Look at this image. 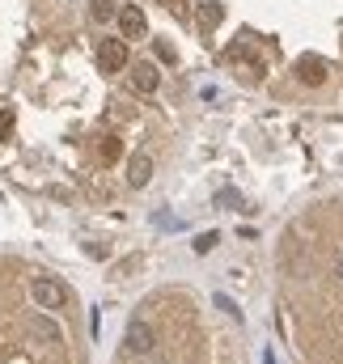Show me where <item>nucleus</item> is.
Wrapping results in <instances>:
<instances>
[{
    "label": "nucleus",
    "mask_w": 343,
    "mask_h": 364,
    "mask_svg": "<svg viewBox=\"0 0 343 364\" xmlns=\"http://www.w3.org/2000/svg\"><path fill=\"white\" fill-rule=\"evenodd\" d=\"M30 301H34V309H64L68 305V288H64V279H56V275H38L34 284H30Z\"/></svg>",
    "instance_id": "f257e3e1"
},
{
    "label": "nucleus",
    "mask_w": 343,
    "mask_h": 364,
    "mask_svg": "<svg viewBox=\"0 0 343 364\" xmlns=\"http://www.w3.org/2000/svg\"><path fill=\"white\" fill-rule=\"evenodd\" d=\"M123 348H127L132 356H153V352H157V331H153L144 318H132V322H127V335H123Z\"/></svg>",
    "instance_id": "f03ea898"
},
{
    "label": "nucleus",
    "mask_w": 343,
    "mask_h": 364,
    "mask_svg": "<svg viewBox=\"0 0 343 364\" xmlns=\"http://www.w3.org/2000/svg\"><path fill=\"white\" fill-rule=\"evenodd\" d=\"M115 21H119V38H127V43L149 34V17H144V9H140V4H119Z\"/></svg>",
    "instance_id": "7ed1b4c3"
},
{
    "label": "nucleus",
    "mask_w": 343,
    "mask_h": 364,
    "mask_svg": "<svg viewBox=\"0 0 343 364\" xmlns=\"http://www.w3.org/2000/svg\"><path fill=\"white\" fill-rule=\"evenodd\" d=\"M97 68L102 73H123L127 68V38H102L97 43Z\"/></svg>",
    "instance_id": "20e7f679"
},
{
    "label": "nucleus",
    "mask_w": 343,
    "mask_h": 364,
    "mask_svg": "<svg viewBox=\"0 0 343 364\" xmlns=\"http://www.w3.org/2000/svg\"><path fill=\"white\" fill-rule=\"evenodd\" d=\"M297 81L310 85V90L327 85V60H318V55H301V60H297Z\"/></svg>",
    "instance_id": "39448f33"
},
{
    "label": "nucleus",
    "mask_w": 343,
    "mask_h": 364,
    "mask_svg": "<svg viewBox=\"0 0 343 364\" xmlns=\"http://www.w3.org/2000/svg\"><path fill=\"white\" fill-rule=\"evenodd\" d=\"M157 85H162V73H157V64H149V60L132 64V90H136V93H153Z\"/></svg>",
    "instance_id": "423d86ee"
},
{
    "label": "nucleus",
    "mask_w": 343,
    "mask_h": 364,
    "mask_svg": "<svg viewBox=\"0 0 343 364\" xmlns=\"http://www.w3.org/2000/svg\"><path fill=\"white\" fill-rule=\"evenodd\" d=\"M149 178H153V157L149 153H132V161H127V186H149Z\"/></svg>",
    "instance_id": "0eeeda50"
},
{
    "label": "nucleus",
    "mask_w": 343,
    "mask_h": 364,
    "mask_svg": "<svg viewBox=\"0 0 343 364\" xmlns=\"http://www.w3.org/2000/svg\"><path fill=\"white\" fill-rule=\"evenodd\" d=\"M30 335H34V339H43V343H64V331H60V322H56V318H47V309L30 322Z\"/></svg>",
    "instance_id": "6e6552de"
},
{
    "label": "nucleus",
    "mask_w": 343,
    "mask_h": 364,
    "mask_svg": "<svg viewBox=\"0 0 343 364\" xmlns=\"http://www.w3.org/2000/svg\"><path fill=\"white\" fill-rule=\"evenodd\" d=\"M97 153H102V161L110 166V161L123 157V140H119V136H102V140H97Z\"/></svg>",
    "instance_id": "1a4fd4ad"
},
{
    "label": "nucleus",
    "mask_w": 343,
    "mask_h": 364,
    "mask_svg": "<svg viewBox=\"0 0 343 364\" xmlns=\"http://www.w3.org/2000/svg\"><path fill=\"white\" fill-rule=\"evenodd\" d=\"M115 4H119V0H89V17H93V21H110V17L119 13Z\"/></svg>",
    "instance_id": "9d476101"
},
{
    "label": "nucleus",
    "mask_w": 343,
    "mask_h": 364,
    "mask_svg": "<svg viewBox=\"0 0 343 364\" xmlns=\"http://www.w3.org/2000/svg\"><path fill=\"white\" fill-rule=\"evenodd\" d=\"M221 17H225V9H221V4H199V26H204V30L221 26Z\"/></svg>",
    "instance_id": "9b49d317"
},
{
    "label": "nucleus",
    "mask_w": 343,
    "mask_h": 364,
    "mask_svg": "<svg viewBox=\"0 0 343 364\" xmlns=\"http://www.w3.org/2000/svg\"><path fill=\"white\" fill-rule=\"evenodd\" d=\"M153 55H157L162 64H178V51H174L170 38H153Z\"/></svg>",
    "instance_id": "f8f14e48"
},
{
    "label": "nucleus",
    "mask_w": 343,
    "mask_h": 364,
    "mask_svg": "<svg viewBox=\"0 0 343 364\" xmlns=\"http://www.w3.org/2000/svg\"><path fill=\"white\" fill-rule=\"evenodd\" d=\"M216 203H225V208H233V212H250V208H246V199H242L238 191H221V195H216Z\"/></svg>",
    "instance_id": "ddd939ff"
},
{
    "label": "nucleus",
    "mask_w": 343,
    "mask_h": 364,
    "mask_svg": "<svg viewBox=\"0 0 343 364\" xmlns=\"http://www.w3.org/2000/svg\"><path fill=\"white\" fill-rule=\"evenodd\" d=\"M140 263H144L140 255H127V259H119V263H115V275H127V272H136Z\"/></svg>",
    "instance_id": "4468645a"
},
{
    "label": "nucleus",
    "mask_w": 343,
    "mask_h": 364,
    "mask_svg": "<svg viewBox=\"0 0 343 364\" xmlns=\"http://www.w3.org/2000/svg\"><path fill=\"white\" fill-rule=\"evenodd\" d=\"M212 246H216V233H199L195 237V255H208Z\"/></svg>",
    "instance_id": "2eb2a0df"
},
{
    "label": "nucleus",
    "mask_w": 343,
    "mask_h": 364,
    "mask_svg": "<svg viewBox=\"0 0 343 364\" xmlns=\"http://www.w3.org/2000/svg\"><path fill=\"white\" fill-rule=\"evenodd\" d=\"M216 309H225V314H229V318H242V309H238V305H233V301H229V296H216Z\"/></svg>",
    "instance_id": "dca6fc26"
},
{
    "label": "nucleus",
    "mask_w": 343,
    "mask_h": 364,
    "mask_svg": "<svg viewBox=\"0 0 343 364\" xmlns=\"http://www.w3.org/2000/svg\"><path fill=\"white\" fill-rule=\"evenodd\" d=\"M13 132V110H0V140Z\"/></svg>",
    "instance_id": "f3484780"
},
{
    "label": "nucleus",
    "mask_w": 343,
    "mask_h": 364,
    "mask_svg": "<svg viewBox=\"0 0 343 364\" xmlns=\"http://www.w3.org/2000/svg\"><path fill=\"white\" fill-rule=\"evenodd\" d=\"M335 275H339V279H343V259H339V263H335Z\"/></svg>",
    "instance_id": "a211bd4d"
}]
</instances>
